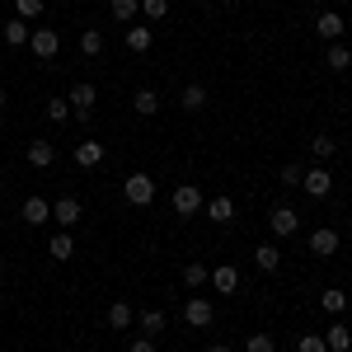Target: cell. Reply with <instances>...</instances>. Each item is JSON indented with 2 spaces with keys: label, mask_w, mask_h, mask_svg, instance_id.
<instances>
[{
  "label": "cell",
  "mask_w": 352,
  "mask_h": 352,
  "mask_svg": "<svg viewBox=\"0 0 352 352\" xmlns=\"http://www.w3.org/2000/svg\"><path fill=\"white\" fill-rule=\"evenodd\" d=\"M122 197H127L132 207H151V202H155V179H151L146 169H132V174L122 179Z\"/></svg>",
  "instance_id": "1"
},
{
  "label": "cell",
  "mask_w": 352,
  "mask_h": 352,
  "mask_svg": "<svg viewBox=\"0 0 352 352\" xmlns=\"http://www.w3.org/2000/svg\"><path fill=\"white\" fill-rule=\"evenodd\" d=\"M212 320H217V305L207 296H188L184 300V324L188 329H212Z\"/></svg>",
  "instance_id": "2"
},
{
  "label": "cell",
  "mask_w": 352,
  "mask_h": 352,
  "mask_svg": "<svg viewBox=\"0 0 352 352\" xmlns=\"http://www.w3.org/2000/svg\"><path fill=\"white\" fill-rule=\"evenodd\" d=\"M66 104H71V113L85 122V118L94 113V104H99V89H94L89 80H76V85H71V94H66Z\"/></svg>",
  "instance_id": "3"
},
{
  "label": "cell",
  "mask_w": 352,
  "mask_h": 352,
  "mask_svg": "<svg viewBox=\"0 0 352 352\" xmlns=\"http://www.w3.org/2000/svg\"><path fill=\"white\" fill-rule=\"evenodd\" d=\"M300 188L310 192V197H329V192H333V169H329V164H310V169L300 174Z\"/></svg>",
  "instance_id": "4"
},
{
  "label": "cell",
  "mask_w": 352,
  "mask_h": 352,
  "mask_svg": "<svg viewBox=\"0 0 352 352\" xmlns=\"http://www.w3.org/2000/svg\"><path fill=\"white\" fill-rule=\"evenodd\" d=\"M28 52L38 56V61H52L61 52V38H56V28H33L28 33Z\"/></svg>",
  "instance_id": "5"
},
{
  "label": "cell",
  "mask_w": 352,
  "mask_h": 352,
  "mask_svg": "<svg viewBox=\"0 0 352 352\" xmlns=\"http://www.w3.org/2000/svg\"><path fill=\"white\" fill-rule=\"evenodd\" d=\"M85 217V207H80V197H56L52 202V221H56V230H76Z\"/></svg>",
  "instance_id": "6"
},
{
  "label": "cell",
  "mask_w": 352,
  "mask_h": 352,
  "mask_svg": "<svg viewBox=\"0 0 352 352\" xmlns=\"http://www.w3.org/2000/svg\"><path fill=\"white\" fill-rule=\"evenodd\" d=\"M202 202H207V197H202L197 184H179V188H174V212H179V217H197Z\"/></svg>",
  "instance_id": "7"
},
{
  "label": "cell",
  "mask_w": 352,
  "mask_h": 352,
  "mask_svg": "<svg viewBox=\"0 0 352 352\" xmlns=\"http://www.w3.org/2000/svg\"><path fill=\"white\" fill-rule=\"evenodd\" d=\"M268 226H272L277 240H287V235H296V230H300V212H296V207H272Z\"/></svg>",
  "instance_id": "8"
},
{
  "label": "cell",
  "mask_w": 352,
  "mask_h": 352,
  "mask_svg": "<svg viewBox=\"0 0 352 352\" xmlns=\"http://www.w3.org/2000/svg\"><path fill=\"white\" fill-rule=\"evenodd\" d=\"M19 221H24V226H33V230H38V226H47V221H52V202H47V197H24Z\"/></svg>",
  "instance_id": "9"
},
{
  "label": "cell",
  "mask_w": 352,
  "mask_h": 352,
  "mask_svg": "<svg viewBox=\"0 0 352 352\" xmlns=\"http://www.w3.org/2000/svg\"><path fill=\"white\" fill-rule=\"evenodd\" d=\"M24 160L33 164V169H52V164H56V146H52V141H43V136H38V141H28Z\"/></svg>",
  "instance_id": "10"
},
{
  "label": "cell",
  "mask_w": 352,
  "mask_h": 352,
  "mask_svg": "<svg viewBox=\"0 0 352 352\" xmlns=\"http://www.w3.org/2000/svg\"><path fill=\"white\" fill-rule=\"evenodd\" d=\"M310 254H315V258H333V254H338V230H329V226L310 230Z\"/></svg>",
  "instance_id": "11"
},
{
  "label": "cell",
  "mask_w": 352,
  "mask_h": 352,
  "mask_svg": "<svg viewBox=\"0 0 352 352\" xmlns=\"http://www.w3.org/2000/svg\"><path fill=\"white\" fill-rule=\"evenodd\" d=\"M343 14H338V10H324V14H320V19H315V33H320V38H324V43H343Z\"/></svg>",
  "instance_id": "12"
},
{
  "label": "cell",
  "mask_w": 352,
  "mask_h": 352,
  "mask_svg": "<svg viewBox=\"0 0 352 352\" xmlns=\"http://www.w3.org/2000/svg\"><path fill=\"white\" fill-rule=\"evenodd\" d=\"M202 217L217 221V226H230V221H235V202L221 192V197H212V202H202Z\"/></svg>",
  "instance_id": "13"
},
{
  "label": "cell",
  "mask_w": 352,
  "mask_h": 352,
  "mask_svg": "<svg viewBox=\"0 0 352 352\" xmlns=\"http://www.w3.org/2000/svg\"><path fill=\"white\" fill-rule=\"evenodd\" d=\"M324 348L329 352H352V329L343 324V320H333V324L324 329Z\"/></svg>",
  "instance_id": "14"
},
{
  "label": "cell",
  "mask_w": 352,
  "mask_h": 352,
  "mask_svg": "<svg viewBox=\"0 0 352 352\" xmlns=\"http://www.w3.org/2000/svg\"><path fill=\"white\" fill-rule=\"evenodd\" d=\"M76 164L80 169H99L104 164V141H76Z\"/></svg>",
  "instance_id": "15"
},
{
  "label": "cell",
  "mask_w": 352,
  "mask_h": 352,
  "mask_svg": "<svg viewBox=\"0 0 352 352\" xmlns=\"http://www.w3.org/2000/svg\"><path fill=\"white\" fill-rule=\"evenodd\" d=\"M122 43H127V52H151V43H155V33H151V24H132L127 28V38H122Z\"/></svg>",
  "instance_id": "16"
},
{
  "label": "cell",
  "mask_w": 352,
  "mask_h": 352,
  "mask_svg": "<svg viewBox=\"0 0 352 352\" xmlns=\"http://www.w3.org/2000/svg\"><path fill=\"white\" fill-rule=\"evenodd\" d=\"M179 104H184V113H202L207 109V85H184V89H179Z\"/></svg>",
  "instance_id": "17"
},
{
  "label": "cell",
  "mask_w": 352,
  "mask_h": 352,
  "mask_svg": "<svg viewBox=\"0 0 352 352\" xmlns=\"http://www.w3.org/2000/svg\"><path fill=\"white\" fill-rule=\"evenodd\" d=\"M47 254H52L56 263H66V258H76V235H71V230H56L52 240H47Z\"/></svg>",
  "instance_id": "18"
},
{
  "label": "cell",
  "mask_w": 352,
  "mask_h": 352,
  "mask_svg": "<svg viewBox=\"0 0 352 352\" xmlns=\"http://www.w3.org/2000/svg\"><path fill=\"white\" fill-rule=\"evenodd\" d=\"M212 287H217V292H226V296H230V292H240V268H235V263L212 268Z\"/></svg>",
  "instance_id": "19"
},
{
  "label": "cell",
  "mask_w": 352,
  "mask_h": 352,
  "mask_svg": "<svg viewBox=\"0 0 352 352\" xmlns=\"http://www.w3.org/2000/svg\"><path fill=\"white\" fill-rule=\"evenodd\" d=\"M0 33H5V43H10V47H28V33H33V24L14 14V19H5V28H0Z\"/></svg>",
  "instance_id": "20"
},
{
  "label": "cell",
  "mask_w": 352,
  "mask_h": 352,
  "mask_svg": "<svg viewBox=\"0 0 352 352\" xmlns=\"http://www.w3.org/2000/svg\"><path fill=\"white\" fill-rule=\"evenodd\" d=\"M254 268L258 272H277L282 268V249H277V244H258V249H254Z\"/></svg>",
  "instance_id": "21"
},
{
  "label": "cell",
  "mask_w": 352,
  "mask_h": 352,
  "mask_svg": "<svg viewBox=\"0 0 352 352\" xmlns=\"http://www.w3.org/2000/svg\"><path fill=\"white\" fill-rule=\"evenodd\" d=\"M333 151H338V141H333L329 132L310 136V155H315V164H329V160H333Z\"/></svg>",
  "instance_id": "22"
},
{
  "label": "cell",
  "mask_w": 352,
  "mask_h": 352,
  "mask_svg": "<svg viewBox=\"0 0 352 352\" xmlns=\"http://www.w3.org/2000/svg\"><path fill=\"white\" fill-rule=\"evenodd\" d=\"M132 324H136V310L127 300H113L109 305V329H132Z\"/></svg>",
  "instance_id": "23"
},
{
  "label": "cell",
  "mask_w": 352,
  "mask_h": 352,
  "mask_svg": "<svg viewBox=\"0 0 352 352\" xmlns=\"http://www.w3.org/2000/svg\"><path fill=\"white\" fill-rule=\"evenodd\" d=\"M132 109L141 113V118H155V113H160V94H155V89H136V94H132Z\"/></svg>",
  "instance_id": "24"
},
{
  "label": "cell",
  "mask_w": 352,
  "mask_h": 352,
  "mask_svg": "<svg viewBox=\"0 0 352 352\" xmlns=\"http://www.w3.org/2000/svg\"><path fill=\"white\" fill-rule=\"evenodd\" d=\"M324 66H329V71H338V76H343V71L352 66V52L343 47V43H329V52H324Z\"/></svg>",
  "instance_id": "25"
},
{
  "label": "cell",
  "mask_w": 352,
  "mask_h": 352,
  "mask_svg": "<svg viewBox=\"0 0 352 352\" xmlns=\"http://www.w3.org/2000/svg\"><path fill=\"white\" fill-rule=\"evenodd\" d=\"M207 282H212V268H207V263H184V287L197 292V287H207Z\"/></svg>",
  "instance_id": "26"
},
{
  "label": "cell",
  "mask_w": 352,
  "mask_h": 352,
  "mask_svg": "<svg viewBox=\"0 0 352 352\" xmlns=\"http://www.w3.org/2000/svg\"><path fill=\"white\" fill-rule=\"evenodd\" d=\"M320 310H324V315H333V320H338V315H343V310H348V292H338V287H333V292H324V296H320Z\"/></svg>",
  "instance_id": "27"
},
{
  "label": "cell",
  "mask_w": 352,
  "mask_h": 352,
  "mask_svg": "<svg viewBox=\"0 0 352 352\" xmlns=\"http://www.w3.org/2000/svg\"><path fill=\"white\" fill-rule=\"evenodd\" d=\"M109 10H113L118 24H132L136 14H141V0H109Z\"/></svg>",
  "instance_id": "28"
},
{
  "label": "cell",
  "mask_w": 352,
  "mask_h": 352,
  "mask_svg": "<svg viewBox=\"0 0 352 352\" xmlns=\"http://www.w3.org/2000/svg\"><path fill=\"white\" fill-rule=\"evenodd\" d=\"M136 324H141L146 338H155V333L164 329V310H141V315H136Z\"/></svg>",
  "instance_id": "29"
},
{
  "label": "cell",
  "mask_w": 352,
  "mask_h": 352,
  "mask_svg": "<svg viewBox=\"0 0 352 352\" xmlns=\"http://www.w3.org/2000/svg\"><path fill=\"white\" fill-rule=\"evenodd\" d=\"M80 52L85 56H99V52H104V33H99V28H85V33H80Z\"/></svg>",
  "instance_id": "30"
},
{
  "label": "cell",
  "mask_w": 352,
  "mask_h": 352,
  "mask_svg": "<svg viewBox=\"0 0 352 352\" xmlns=\"http://www.w3.org/2000/svg\"><path fill=\"white\" fill-rule=\"evenodd\" d=\"M141 14H146V24H160L169 14V0H141Z\"/></svg>",
  "instance_id": "31"
},
{
  "label": "cell",
  "mask_w": 352,
  "mask_h": 352,
  "mask_svg": "<svg viewBox=\"0 0 352 352\" xmlns=\"http://www.w3.org/2000/svg\"><path fill=\"white\" fill-rule=\"evenodd\" d=\"M43 10H47V0H14V14H19V19H28V24H33Z\"/></svg>",
  "instance_id": "32"
},
{
  "label": "cell",
  "mask_w": 352,
  "mask_h": 352,
  "mask_svg": "<svg viewBox=\"0 0 352 352\" xmlns=\"http://www.w3.org/2000/svg\"><path fill=\"white\" fill-rule=\"evenodd\" d=\"M296 352H329L324 348V333H300V338H296Z\"/></svg>",
  "instance_id": "33"
},
{
  "label": "cell",
  "mask_w": 352,
  "mask_h": 352,
  "mask_svg": "<svg viewBox=\"0 0 352 352\" xmlns=\"http://www.w3.org/2000/svg\"><path fill=\"white\" fill-rule=\"evenodd\" d=\"M244 352H277V343H272V333H249Z\"/></svg>",
  "instance_id": "34"
},
{
  "label": "cell",
  "mask_w": 352,
  "mask_h": 352,
  "mask_svg": "<svg viewBox=\"0 0 352 352\" xmlns=\"http://www.w3.org/2000/svg\"><path fill=\"white\" fill-rule=\"evenodd\" d=\"M71 118V104L66 99H47V122H66Z\"/></svg>",
  "instance_id": "35"
},
{
  "label": "cell",
  "mask_w": 352,
  "mask_h": 352,
  "mask_svg": "<svg viewBox=\"0 0 352 352\" xmlns=\"http://www.w3.org/2000/svg\"><path fill=\"white\" fill-rule=\"evenodd\" d=\"M300 164H282V188H300Z\"/></svg>",
  "instance_id": "36"
},
{
  "label": "cell",
  "mask_w": 352,
  "mask_h": 352,
  "mask_svg": "<svg viewBox=\"0 0 352 352\" xmlns=\"http://www.w3.org/2000/svg\"><path fill=\"white\" fill-rule=\"evenodd\" d=\"M127 352H160V348H155V338L141 333V338H132V348H127Z\"/></svg>",
  "instance_id": "37"
},
{
  "label": "cell",
  "mask_w": 352,
  "mask_h": 352,
  "mask_svg": "<svg viewBox=\"0 0 352 352\" xmlns=\"http://www.w3.org/2000/svg\"><path fill=\"white\" fill-rule=\"evenodd\" d=\"M207 352H230V348H226V343H212V348H207Z\"/></svg>",
  "instance_id": "38"
},
{
  "label": "cell",
  "mask_w": 352,
  "mask_h": 352,
  "mask_svg": "<svg viewBox=\"0 0 352 352\" xmlns=\"http://www.w3.org/2000/svg\"><path fill=\"white\" fill-rule=\"evenodd\" d=\"M0 109H5V89H0Z\"/></svg>",
  "instance_id": "39"
},
{
  "label": "cell",
  "mask_w": 352,
  "mask_h": 352,
  "mask_svg": "<svg viewBox=\"0 0 352 352\" xmlns=\"http://www.w3.org/2000/svg\"><path fill=\"white\" fill-rule=\"evenodd\" d=\"M0 272H5V254H0Z\"/></svg>",
  "instance_id": "40"
}]
</instances>
